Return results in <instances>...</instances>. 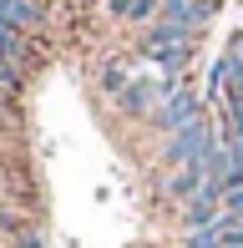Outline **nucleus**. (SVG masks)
Segmentation results:
<instances>
[{
    "label": "nucleus",
    "instance_id": "3",
    "mask_svg": "<svg viewBox=\"0 0 243 248\" xmlns=\"http://www.w3.org/2000/svg\"><path fill=\"white\" fill-rule=\"evenodd\" d=\"M197 117H203V101H197V92H193V86H178V92H172V96L162 101L157 111H152V127H157V132H167V137H172V132L193 127Z\"/></svg>",
    "mask_w": 243,
    "mask_h": 248
},
{
    "label": "nucleus",
    "instance_id": "1",
    "mask_svg": "<svg viewBox=\"0 0 243 248\" xmlns=\"http://www.w3.org/2000/svg\"><path fill=\"white\" fill-rule=\"evenodd\" d=\"M172 92H178V86H172L167 76H137V81H127V86L117 92V107L132 111V117H152Z\"/></svg>",
    "mask_w": 243,
    "mask_h": 248
},
{
    "label": "nucleus",
    "instance_id": "7",
    "mask_svg": "<svg viewBox=\"0 0 243 248\" xmlns=\"http://www.w3.org/2000/svg\"><path fill=\"white\" fill-rule=\"evenodd\" d=\"M106 5L122 20H157L162 16V0H106Z\"/></svg>",
    "mask_w": 243,
    "mask_h": 248
},
{
    "label": "nucleus",
    "instance_id": "2",
    "mask_svg": "<svg viewBox=\"0 0 243 248\" xmlns=\"http://www.w3.org/2000/svg\"><path fill=\"white\" fill-rule=\"evenodd\" d=\"M213 147H218L213 127L197 117L193 127H182V132H172V137H167V162H178V167H187V162H208V157H213Z\"/></svg>",
    "mask_w": 243,
    "mask_h": 248
},
{
    "label": "nucleus",
    "instance_id": "8",
    "mask_svg": "<svg viewBox=\"0 0 243 248\" xmlns=\"http://www.w3.org/2000/svg\"><path fill=\"white\" fill-rule=\"evenodd\" d=\"M223 66H228V101H223V107H243V56L228 51Z\"/></svg>",
    "mask_w": 243,
    "mask_h": 248
},
{
    "label": "nucleus",
    "instance_id": "4",
    "mask_svg": "<svg viewBox=\"0 0 243 248\" xmlns=\"http://www.w3.org/2000/svg\"><path fill=\"white\" fill-rule=\"evenodd\" d=\"M208 16H213V0H162V16L157 20H172V26H208Z\"/></svg>",
    "mask_w": 243,
    "mask_h": 248
},
{
    "label": "nucleus",
    "instance_id": "6",
    "mask_svg": "<svg viewBox=\"0 0 243 248\" xmlns=\"http://www.w3.org/2000/svg\"><path fill=\"white\" fill-rule=\"evenodd\" d=\"M142 46H193V31L187 26H172V20H152Z\"/></svg>",
    "mask_w": 243,
    "mask_h": 248
},
{
    "label": "nucleus",
    "instance_id": "10",
    "mask_svg": "<svg viewBox=\"0 0 243 248\" xmlns=\"http://www.w3.org/2000/svg\"><path fill=\"white\" fill-rule=\"evenodd\" d=\"M15 248H41V238H36V233H20V243Z\"/></svg>",
    "mask_w": 243,
    "mask_h": 248
},
{
    "label": "nucleus",
    "instance_id": "9",
    "mask_svg": "<svg viewBox=\"0 0 243 248\" xmlns=\"http://www.w3.org/2000/svg\"><path fill=\"white\" fill-rule=\"evenodd\" d=\"M223 137L243 142V107H223Z\"/></svg>",
    "mask_w": 243,
    "mask_h": 248
},
{
    "label": "nucleus",
    "instance_id": "5",
    "mask_svg": "<svg viewBox=\"0 0 243 248\" xmlns=\"http://www.w3.org/2000/svg\"><path fill=\"white\" fill-rule=\"evenodd\" d=\"M203 187H208V162H187V167H178V172L167 177V193L172 198H187V202L203 193Z\"/></svg>",
    "mask_w": 243,
    "mask_h": 248
},
{
    "label": "nucleus",
    "instance_id": "11",
    "mask_svg": "<svg viewBox=\"0 0 243 248\" xmlns=\"http://www.w3.org/2000/svg\"><path fill=\"white\" fill-rule=\"evenodd\" d=\"M228 51H233V56H243V31H233V41H228Z\"/></svg>",
    "mask_w": 243,
    "mask_h": 248
}]
</instances>
